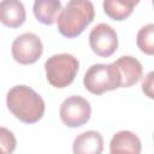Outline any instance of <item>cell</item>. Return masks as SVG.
Instances as JSON below:
<instances>
[{
	"mask_svg": "<svg viewBox=\"0 0 154 154\" xmlns=\"http://www.w3.org/2000/svg\"><path fill=\"white\" fill-rule=\"evenodd\" d=\"M8 111L25 124L37 123L45 114V101L40 94L28 85L12 87L6 95Z\"/></svg>",
	"mask_w": 154,
	"mask_h": 154,
	"instance_id": "obj_1",
	"label": "cell"
},
{
	"mask_svg": "<svg viewBox=\"0 0 154 154\" xmlns=\"http://www.w3.org/2000/svg\"><path fill=\"white\" fill-rule=\"evenodd\" d=\"M94 17L95 10L91 1L71 0L61 8L57 18L58 31L67 38L77 37L93 22Z\"/></svg>",
	"mask_w": 154,
	"mask_h": 154,
	"instance_id": "obj_2",
	"label": "cell"
},
{
	"mask_svg": "<svg viewBox=\"0 0 154 154\" xmlns=\"http://www.w3.org/2000/svg\"><path fill=\"white\" fill-rule=\"evenodd\" d=\"M79 61L72 54L60 53L49 57L45 63V71L48 83L54 88H66L78 72Z\"/></svg>",
	"mask_w": 154,
	"mask_h": 154,
	"instance_id": "obj_3",
	"label": "cell"
},
{
	"mask_svg": "<svg viewBox=\"0 0 154 154\" xmlns=\"http://www.w3.org/2000/svg\"><path fill=\"white\" fill-rule=\"evenodd\" d=\"M122 78L114 64H94L83 77L84 88L94 95H101L120 88Z\"/></svg>",
	"mask_w": 154,
	"mask_h": 154,
	"instance_id": "obj_4",
	"label": "cell"
},
{
	"mask_svg": "<svg viewBox=\"0 0 154 154\" xmlns=\"http://www.w3.org/2000/svg\"><path fill=\"white\" fill-rule=\"evenodd\" d=\"M11 53L17 63L22 65H30L41 58L43 53V45L36 34L24 32L12 42Z\"/></svg>",
	"mask_w": 154,
	"mask_h": 154,
	"instance_id": "obj_5",
	"label": "cell"
},
{
	"mask_svg": "<svg viewBox=\"0 0 154 154\" xmlns=\"http://www.w3.org/2000/svg\"><path fill=\"white\" fill-rule=\"evenodd\" d=\"M59 116L66 126L78 128L90 119L91 107L87 99L79 95H72L66 97L60 105Z\"/></svg>",
	"mask_w": 154,
	"mask_h": 154,
	"instance_id": "obj_6",
	"label": "cell"
},
{
	"mask_svg": "<svg viewBox=\"0 0 154 154\" xmlns=\"http://www.w3.org/2000/svg\"><path fill=\"white\" fill-rule=\"evenodd\" d=\"M89 46L96 55L108 58L118 48V35L111 25L100 23L89 34Z\"/></svg>",
	"mask_w": 154,
	"mask_h": 154,
	"instance_id": "obj_7",
	"label": "cell"
},
{
	"mask_svg": "<svg viewBox=\"0 0 154 154\" xmlns=\"http://www.w3.org/2000/svg\"><path fill=\"white\" fill-rule=\"evenodd\" d=\"M113 64L120 73V88H129L136 84L143 75L142 64L131 55H123L117 59Z\"/></svg>",
	"mask_w": 154,
	"mask_h": 154,
	"instance_id": "obj_8",
	"label": "cell"
},
{
	"mask_svg": "<svg viewBox=\"0 0 154 154\" xmlns=\"http://www.w3.org/2000/svg\"><path fill=\"white\" fill-rule=\"evenodd\" d=\"M141 140L129 130H122L114 134L109 143V154H141Z\"/></svg>",
	"mask_w": 154,
	"mask_h": 154,
	"instance_id": "obj_9",
	"label": "cell"
},
{
	"mask_svg": "<svg viewBox=\"0 0 154 154\" xmlns=\"http://www.w3.org/2000/svg\"><path fill=\"white\" fill-rule=\"evenodd\" d=\"M26 12L23 2L17 0H4L0 2V20L11 29L19 28L24 24Z\"/></svg>",
	"mask_w": 154,
	"mask_h": 154,
	"instance_id": "obj_10",
	"label": "cell"
},
{
	"mask_svg": "<svg viewBox=\"0 0 154 154\" xmlns=\"http://www.w3.org/2000/svg\"><path fill=\"white\" fill-rule=\"evenodd\" d=\"M103 138L100 132L88 130L79 134L72 144L73 154H102Z\"/></svg>",
	"mask_w": 154,
	"mask_h": 154,
	"instance_id": "obj_11",
	"label": "cell"
},
{
	"mask_svg": "<svg viewBox=\"0 0 154 154\" xmlns=\"http://www.w3.org/2000/svg\"><path fill=\"white\" fill-rule=\"evenodd\" d=\"M32 11L38 22L46 25H52L57 22L58 13L61 11V2L59 0H36Z\"/></svg>",
	"mask_w": 154,
	"mask_h": 154,
	"instance_id": "obj_12",
	"label": "cell"
},
{
	"mask_svg": "<svg viewBox=\"0 0 154 154\" xmlns=\"http://www.w3.org/2000/svg\"><path fill=\"white\" fill-rule=\"evenodd\" d=\"M138 1L128 0H105L102 4L105 13L113 20L122 22L126 19L134 11Z\"/></svg>",
	"mask_w": 154,
	"mask_h": 154,
	"instance_id": "obj_13",
	"label": "cell"
},
{
	"mask_svg": "<svg viewBox=\"0 0 154 154\" xmlns=\"http://www.w3.org/2000/svg\"><path fill=\"white\" fill-rule=\"evenodd\" d=\"M136 45L147 55H154V23L142 26L136 36Z\"/></svg>",
	"mask_w": 154,
	"mask_h": 154,
	"instance_id": "obj_14",
	"label": "cell"
},
{
	"mask_svg": "<svg viewBox=\"0 0 154 154\" xmlns=\"http://www.w3.org/2000/svg\"><path fill=\"white\" fill-rule=\"evenodd\" d=\"M0 140H1V152L2 154H12L13 150L16 149V137L14 135L7 130L6 128L0 129Z\"/></svg>",
	"mask_w": 154,
	"mask_h": 154,
	"instance_id": "obj_15",
	"label": "cell"
},
{
	"mask_svg": "<svg viewBox=\"0 0 154 154\" xmlns=\"http://www.w3.org/2000/svg\"><path fill=\"white\" fill-rule=\"evenodd\" d=\"M141 87H142L143 94L147 97L154 100V71H150V72H148L146 75Z\"/></svg>",
	"mask_w": 154,
	"mask_h": 154,
	"instance_id": "obj_16",
	"label": "cell"
},
{
	"mask_svg": "<svg viewBox=\"0 0 154 154\" xmlns=\"http://www.w3.org/2000/svg\"><path fill=\"white\" fill-rule=\"evenodd\" d=\"M152 5H153V7H154V0H153V1H152Z\"/></svg>",
	"mask_w": 154,
	"mask_h": 154,
	"instance_id": "obj_17",
	"label": "cell"
},
{
	"mask_svg": "<svg viewBox=\"0 0 154 154\" xmlns=\"http://www.w3.org/2000/svg\"><path fill=\"white\" fill-rule=\"evenodd\" d=\"M153 138H154V136H153Z\"/></svg>",
	"mask_w": 154,
	"mask_h": 154,
	"instance_id": "obj_18",
	"label": "cell"
}]
</instances>
